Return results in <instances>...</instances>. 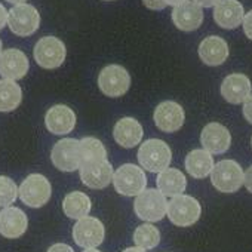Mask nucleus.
<instances>
[{"label":"nucleus","mask_w":252,"mask_h":252,"mask_svg":"<svg viewBox=\"0 0 252 252\" xmlns=\"http://www.w3.org/2000/svg\"><path fill=\"white\" fill-rule=\"evenodd\" d=\"M134 242L144 251L155 249L160 243V231L153 224H141L134 231Z\"/></svg>","instance_id":"obj_28"},{"label":"nucleus","mask_w":252,"mask_h":252,"mask_svg":"<svg viewBox=\"0 0 252 252\" xmlns=\"http://www.w3.org/2000/svg\"><path fill=\"white\" fill-rule=\"evenodd\" d=\"M243 117L252 125V94L243 101Z\"/></svg>","instance_id":"obj_31"},{"label":"nucleus","mask_w":252,"mask_h":252,"mask_svg":"<svg viewBox=\"0 0 252 252\" xmlns=\"http://www.w3.org/2000/svg\"><path fill=\"white\" fill-rule=\"evenodd\" d=\"M166 197L156 189H146L135 197L134 211L137 217L147 222H158L166 215Z\"/></svg>","instance_id":"obj_3"},{"label":"nucleus","mask_w":252,"mask_h":252,"mask_svg":"<svg viewBox=\"0 0 252 252\" xmlns=\"http://www.w3.org/2000/svg\"><path fill=\"white\" fill-rule=\"evenodd\" d=\"M199 57L209 67L221 65L228 58V45L220 36H209L200 42Z\"/></svg>","instance_id":"obj_22"},{"label":"nucleus","mask_w":252,"mask_h":252,"mask_svg":"<svg viewBox=\"0 0 252 252\" xmlns=\"http://www.w3.org/2000/svg\"><path fill=\"white\" fill-rule=\"evenodd\" d=\"M46 252H74L71 246H68L67 243H55L52 245Z\"/></svg>","instance_id":"obj_33"},{"label":"nucleus","mask_w":252,"mask_h":252,"mask_svg":"<svg viewBox=\"0 0 252 252\" xmlns=\"http://www.w3.org/2000/svg\"><path fill=\"white\" fill-rule=\"evenodd\" d=\"M8 26L11 32L17 36H32L37 32L40 26V15L33 5H15L8 12Z\"/></svg>","instance_id":"obj_8"},{"label":"nucleus","mask_w":252,"mask_h":252,"mask_svg":"<svg viewBox=\"0 0 252 252\" xmlns=\"http://www.w3.org/2000/svg\"><path fill=\"white\" fill-rule=\"evenodd\" d=\"M80 171V180L82 183L94 190H102L105 189L111 180H113V166L111 163L104 159V160H96L91 163H83L79 168Z\"/></svg>","instance_id":"obj_14"},{"label":"nucleus","mask_w":252,"mask_h":252,"mask_svg":"<svg viewBox=\"0 0 252 252\" xmlns=\"http://www.w3.org/2000/svg\"><path fill=\"white\" fill-rule=\"evenodd\" d=\"M211 183L221 193H234L243 186V169L234 160H220L211 171Z\"/></svg>","instance_id":"obj_5"},{"label":"nucleus","mask_w":252,"mask_h":252,"mask_svg":"<svg viewBox=\"0 0 252 252\" xmlns=\"http://www.w3.org/2000/svg\"><path fill=\"white\" fill-rule=\"evenodd\" d=\"M251 146H252V140H251Z\"/></svg>","instance_id":"obj_42"},{"label":"nucleus","mask_w":252,"mask_h":252,"mask_svg":"<svg viewBox=\"0 0 252 252\" xmlns=\"http://www.w3.org/2000/svg\"><path fill=\"white\" fill-rule=\"evenodd\" d=\"M30 68L27 55L15 48L0 52V76L8 80L23 79Z\"/></svg>","instance_id":"obj_16"},{"label":"nucleus","mask_w":252,"mask_h":252,"mask_svg":"<svg viewBox=\"0 0 252 252\" xmlns=\"http://www.w3.org/2000/svg\"><path fill=\"white\" fill-rule=\"evenodd\" d=\"M158 190L166 197H175L183 194L187 189V180L186 175L175 168H166L165 171L159 172L158 175Z\"/></svg>","instance_id":"obj_23"},{"label":"nucleus","mask_w":252,"mask_h":252,"mask_svg":"<svg viewBox=\"0 0 252 252\" xmlns=\"http://www.w3.org/2000/svg\"><path fill=\"white\" fill-rule=\"evenodd\" d=\"M143 135V126L134 117H122L113 128V138L123 149H134L141 144Z\"/></svg>","instance_id":"obj_17"},{"label":"nucleus","mask_w":252,"mask_h":252,"mask_svg":"<svg viewBox=\"0 0 252 252\" xmlns=\"http://www.w3.org/2000/svg\"><path fill=\"white\" fill-rule=\"evenodd\" d=\"M172 21L178 30L193 32L199 29L203 23V9L196 5L193 0H186V2L174 6Z\"/></svg>","instance_id":"obj_18"},{"label":"nucleus","mask_w":252,"mask_h":252,"mask_svg":"<svg viewBox=\"0 0 252 252\" xmlns=\"http://www.w3.org/2000/svg\"><path fill=\"white\" fill-rule=\"evenodd\" d=\"M131 86V76L125 67L119 64L105 65L98 76V88L99 91L110 96L119 98L129 91Z\"/></svg>","instance_id":"obj_7"},{"label":"nucleus","mask_w":252,"mask_h":252,"mask_svg":"<svg viewBox=\"0 0 252 252\" xmlns=\"http://www.w3.org/2000/svg\"><path fill=\"white\" fill-rule=\"evenodd\" d=\"M186 171L196 180H202L211 175V171L214 168V159L212 156L205 150H193L186 156L184 160Z\"/></svg>","instance_id":"obj_24"},{"label":"nucleus","mask_w":252,"mask_h":252,"mask_svg":"<svg viewBox=\"0 0 252 252\" xmlns=\"http://www.w3.org/2000/svg\"><path fill=\"white\" fill-rule=\"evenodd\" d=\"M137 158L144 171L159 174L169 168L172 160V152L165 141L152 138L140 146Z\"/></svg>","instance_id":"obj_1"},{"label":"nucleus","mask_w":252,"mask_h":252,"mask_svg":"<svg viewBox=\"0 0 252 252\" xmlns=\"http://www.w3.org/2000/svg\"><path fill=\"white\" fill-rule=\"evenodd\" d=\"M200 144L209 155H222L230 149L231 135L224 125L211 122L202 129Z\"/></svg>","instance_id":"obj_15"},{"label":"nucleus","mask_w":252,"mask_h":252,"mask_svg":"<svg viewBox=\"0 0 252 252\" xmlns=\"http://www.w3.org/2000/svg\"><path fill=\"white\" fill-rule=\"evenodd\" d=\"M183 2H186V0H165L166 5H172V6H177V5H180Z\"/></svg>","instance_id":"obj_38"},{"label":"nucleus","mask_w":252,"mask_h":252,"mask_svg":"<svg viewBox=\"0 0 252 252\" xmlns=\"http://www.w3.org/2000/svg\"><path fill=\"white\" fill-rule=\"evenodd\" d=\"M18 197V187L9 177L0 175V208H9Z\"/></svg>","instance_id":"obj_29"},{"label":"nucleus","mask_w":252,"mask_h":252,"mask_svg":"<svg viewBox=\"0 0 252 252\" xmlns=\"http://www.w3.org/2000/svg\"><path fill=\"white\" fill-rule=\"evenodd\" d=\"M65 45L54 36H45L42 37L34 49H33V57L36 60V63L46 70H54L63 65V63L65 61Z\"/></svg>","instance_id":"obj_9"},{"label":"nucleus","mask_w":252,"mask_h":252,"mask_svg":"<svg viewBox=\"0 0 252 252\" xmlns=\"http://www.w3.org/2000/svg\"><path fill=\"white\" fill-rule=\"evenodd\" d=\"M92 208L91 199L83 191H71L63 200V211L71 220H80L89 215Z\"/></svg>","instance_id":"obj_25"},{"label":"nucleus","mask_w":252,"mask_h":252,"mask_svg":"<svg viewBox=\"0 0 252 252\" xmlns=\"http://www.w3.org/2000/svg\"><path fill=\"white\" fill-rule=\"evenodd\" d=\"M82 252H101V251H98V249H85Z\"/></svg>","instance_id":"obj_40"},{"label":"nucleus","mask_w":252,"mask_h":252,"mask_svg":"<svg viewBox=\"0 0 252 252\" xmlns=\"http://www.w3.org/2000/svg\"><path fill=\"white\" fill-rule=\"evenodd\" d=\"M29 227V218L23 209L9 206L0 211V234L6 239L21 237Z\"/></svg>","instance_id":"obj_19"},{"label":"nucleus","mask_w":252,"mask_h":252,"mask_svg":"<svg viewBox=\"0 0 252 252\" xmlns=\"http://www.w3.org/2000/svg\"><path fill=\"white\" fill-rule=\"evenodd\" d=\"M113 186L122 196H138L147 189V175L144 169L134 163H125L113 174Z\"/></svg>","instance_id":"obj_2"},{"label":"nucleus","mask_w":252,"mask_h":252,"mask_svg":"<svg viewBox=\"0 0 252 252\" xmlns=\"http://www.w3.org/2000/svg\"><path fill=\"white\" fill-rule=\"evenodd\" d=\"M2 45H3V43H2V40H0V52H2Z\"/></svg>","instance_id":"obj_41"},{"label":"nucleus","mask_w":252,"mask_h":252,"mask_svg":"<svg viewBox=\"0 0 252 252\" xmlns=\"http://www.w3.org/2000/svg\"><path fill=\"white\" fill-rule=\"evenodd\" d=\"M23 101V89L21 86L8 79L0 80V111L9 113L20 107Z\"/></svg>","instance_id":"obj_26"},{"label":"nucleus","mask_w":252,"mask_h":252,"mask_svg":"<svg viewBox=\"0 0 252 252\" xmlns=\"http://www.w3.org/2000/svg\"><path fill=\"white\" fill-rule=\"evenodd\" d=\"M245 17V11L237 0H220L214 6V20L215 23L225 30L237 29Z\"/></svg>","instance_id":"obj_21"},{"label":"nucleus","mask_w":252,"mask_h":252,"mask_svg":"<svg viewBox=\"0 0 252 252\" xmlns=\"http://www.w3.org/2000/svg\"><path fill=\"white\" fill-rule=\"evenodd\" d=\"M221 96L230 104H242L252 92V85L248 76L240 73L228 74L221 83Z\"/></svg>","instance_id":"obj_20"},{"label":"nucleus","mask_w":252,"mask_h":252,"mask_svg":"<svg viewBox=\"0 0 252 252\" xmlns=\"http://www.w3.org/2000/svg\"><path fill=\"white\" fill-rule=\"evenodd\" d=\"M143 3L152 11H162L166 6L165 0H143Z\"/></svg>","instance_id":"obj_32"},{"label":"nucleus","mask_w":252,"mask_h":252,"mask_svg":"<svg viewBox=\"0 0 252 252\" xmlns=\"http://www.w3.org/2000/svg\"><path fill=\"white\" fill-rule=\"evenodd\" d=\"M193 2L196 5H199L200 8H212L220 2V0H193Z\"/></svg>","instance_id":"obj_36"},{"label":"nucleus","mask_w":252,"mask_h":252,"mask_svg":"<svg viewBox=\"0 0 252 252\" xmlns=\"http://www.w3.org/2000/svg\"><path fill=\"white\" fill-rule=\"evenodd\" d=\"M54 166L63 172H74L80 168V144L74 138H63L55 143L51 152Z\"/></svg>","instance_id":"obj_11"},{"label":"nucleus","mask_w":252,"mask_h":252,"mask_svg":"<svg viewBox=\"0 0 252 252\" xmlns=\"http://www.w3.org/2000/svg\"><path fill=\"white\" fill-rule=\"evenodd\" d=\"M6 24H8V12H6L5 6L0 3V30H2Z\"/></svg>","instance_id":"obj_35"},{"label":"nucleus","mask_w":252,"mask_h":252,"mask_svg":"<svg viewBox=\"0 0 252 252\" xmlns=\"http://www.w3.org/2000/svg\"><path fill=\"white\" fill-rule=\"evenodd\" d=\"M18 196L27 206L42 208L52 196V186L45 175L32 174L18 187Z\"/></svg>","instance_id":"obj_6"},{"label":"nucleus","mask_w":252,"mask_h":252,"mask_svg":"<svg viewBox=\"0 0 252 252\" xmlns=\"http://www.w3.org/2000/svg\"><path fill=\"white\" fill-rule=\"evenodd\" d=\"M202 206L200 203L187 194H180L168 202L166 215L169 221L178 227H190L196 224L200 218Z\"/></svg>","instance_id":"obj_4"},{"label":"nucleus","mask_w":252,"mask_h":252,"mask_svg":"<svg viewBox=\"0 0 252 252\" xmlns=\"http://www.w3.org/2000/svg\"><path fill=\"white\" fill-rule=\"evenodd\" d=\"M9 3H15V5H21V3H26L27 0H6Z\"/></svg>","instance_id":"obj_39"},{"label":"nucleus","mask_w":252,"mask_h":252,"mask_svg":"<svg viewBox=\"0 0 252 252\" xmlns=\"http://www.w3.org/2000/svg\"><path fill=\"white\" fill-rule=\"evenodd\" d=\"M79 144H80V165L107 159V150L98 138L85 137L79 140Z\"/></svg>","instance_id":"obj_27"},{"label":"nucleus","mask_w":252,"mask_h":252,"mask_svg":"<svg viewBox=\"0 0 252 252\" xmlns=\"http://www.w3.org/2000/svg\"><path fill=\"white\" fill-rule=\"evenodd\" d=\"M242 24H243V32H245L246 37L252 40V11H249V12L243 17Z\"/></svg>","instance_id":"obj_30"},{"label":"nucleus","mask_w":252,"mask_h":252,"mask_svg":"<svg viewBox=\"0 0 252 252\" xmlns=\"http://www.w3.org/2000/svg\"><path fill=\"white\" fill-rule=\"evenodd\" d=\"M243 184L248 189V191L252 193V166L246 169V172H243Z\"/></svg>","instance_id":"obj_34"},{"label":"nucleus","mask_w":252,"mask_h":252,"mask_svg":"<svg viewBox=\"0 0 252 252\" xmlns=\"http://www.w3.org/2000/svg\"><path fill=\"white\" fill-rule=\"evenodd\" d=\"M153 120L158 129H160L162 132H177L183 128L186 120L184 108L175 101H163L155 108Z\"/></svg>","instance_id":"obj_12"},{"label":"nucleus","mask_w":252,"mask_h":252,"mask_svg":"<svg viewBox=\"0 0 252 252\" xmlns=\"http://www.w3.org/2000/svg\"><path fill=\"white\" fill-rule=\"evenodd\" d=\"M104 224L95 217L80 218L73 227V239L76 245L83 249H96L104 242Z\"/></svg>","instance_id":"obj_10"},{"label":"nucleus","mask_w":252,"mask_h":252,"mask_svg":"<svg viewBox=\"0 0 252 252\" xmlns=\"http://www.w3.org/2000/svg\"><path fill=\"white\" fill-rule=\"evenodd\" d=\"M122 252H146V251L141 249V248H138V246H134V248H126V249L122 251Z\"/></svg>","instance_id":"obj_37"},{"label":"nucleus","mask_w":252,"mask_h":252,"mask_svg":"<svg viewBox=\"0 0 252 252\" xmlns=\"http://www.w3.org/2000/svg\"><path fill=\"white\" fill-rule=\"evenodd\" d=\"M45 126L54 135H67L76 128V113L65 104L52 105L45 114Z\"/></svg>","instance_id":"obj_13"}]
</instances>
